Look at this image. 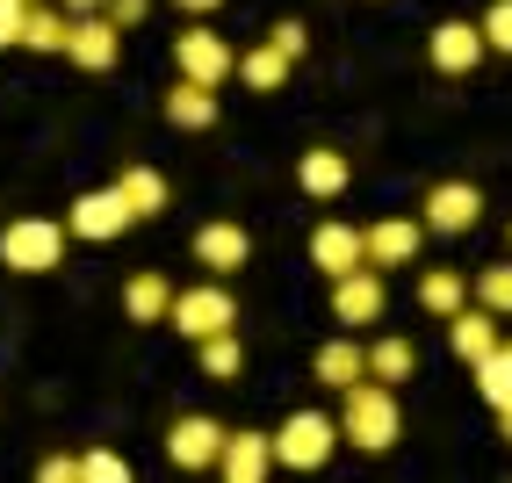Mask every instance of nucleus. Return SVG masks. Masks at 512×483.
<instances>
[{
	"instance_id": "1",
	"label": "nucleus",
	"mask_w": 512,
	"mask_h": 483,
	"mask_svg": "<svg viewBox=\"0 0 512 483\" xmlns=\"http://www.w3.org/2000/svg\"><path fill=\"white\" fill-rule=\"evenodd\" d=\"M404 433L397 419V383H375V375H361L354 390H339V440L361 447V455H390Z\"/></svg>"
},
{
	"instance_id": "2",
	"label": "nucleus",
	"mask_w": 512,
	"mask_h": 483,
	"mask_svg": "<svg viewBox=\"0 0 512 483\" xmlns=\"http://www.w3.org/2000/svg\"><path fill=\"white\" fill-rule=\"evenodd\" d=\"M339 447V419H325V411H289V419L275 426V469H325Z\"/></svg>"
},
{
	"instance_id": "3",
	"label": "nucleus",
	"mask_w": 512,
	"mask_h": 483,
	"mask_svg": "<svg viewBox=\"0 0 512 483\" xmlns=\"http://www.w3.org/2000/svg\"><path fill=\"white\" fill-rule=\"evenodd\" d=\"M65 224H51V217H15L8 231H0V267H15V274H51L58 260H65Z\"/></svg>"
},
{
	"instance_id": "4",
	"label": "nucleus",
	"mask_w": 512,
	"mask_h": 483,
	"mask_svg": "<svg viewBox=\"0 0 512 483\" xmlns=\"http://www.w3.org/2000/svg\"><path fill=\"white\" fill-rule=\"evenodd\" d=\"M166 325L188 332V339L231 332V325H238V303H231V289H224V274H217V282H195V289H174V318H166Z\"/></svg>"
},
{
	"instance_id": "5",
	"label": "nucleus",
	"mask_w": 512,
	"mask_h": 483,
	"mask_svg": "<svg viewBox=\"0 0 512 483\" xmlns=\"http://www.w3.org/2000/svg\"><path fill=\"white\" fill-rule=\"evenodd\" d=\"M174 65H181V80H202V87L238 80V51L217 37V29H202V22H188L174 37Z\"/></svg>"
},
{
	"instance_id": "6",
	"label": "nucleus",
	"mask_w": 512,
	"mask_h": 483,
	"mask_svg": "<svg viewBox=\"0 0 512 483\" xmlns=\"http://www.w3.org/2000/svg\"><path fill=\"white\" fill-rule=\"evenodd\" d=\"M130 224V202H123V188H87L80 202H73V217H65V231L80 238V246H109V238H123Z\"/></svg>"
},
{
	"instance_id": "7",
	"label": "nucleus",
	"mask_w": 512,
	"mask_h": 483,
	"mask_svg": "<svg viewBox=\"0 0 512 483\" xmlns=\"http://www.w3.org/2000/svg\"><path fill=\"white\" fill-rule=\"evenodd\" d=\"M390 310V289H383V267H354L332 282V318L339 325H375Z\"/></svg>"
},
{
	"instance_id": "8",
	"label": "nucleus",
	"mask_w": 512,
	"mask_h": 483,
	"mask_svg": "<svg viewBox=\"0 0 512 483\" xmlns=\"http://www.w3.org/2000/svg\"><path fill=\"white\" fill-rule=\"evenodd\" d=\"M476 217H484V188H476V181H440V188H426V231L462 238V231H476Z\"/></svg>"
},
{
	"instance_id": "9",
	"label": "nucleus",
	"mask_w": 512,
	"mask_h": 483,
	"mask_svg": "<svg viewBox=\"0 0 512 483\" xmlns=\"http://www.w3.org/2000/svg\"><path fill=\"white\" fill-rule=\"evenodd\" d=\"M65 58L80 65V73H109L123 58V29L109 15H73V37H65Z\"/></svg>"
},
{
	"instance_id": "10",
	"label": "nucleus",
	"mask_w": 512,
	"mask_h": 483,
	"mask_svg": "<svg viewBox=\"0 0 512 483\" xmlns=\"http://www.w3.org/2000/svg\"><path fill=\"white\" fill-rule=\"evenodd\" d=\"M361 238H368V267H412L426 246V217H375Z\"/></svg>"
},
{
	"instance_id": "11",
	"label": "nucleus",
	"mask_w": 512,
	"mask_h": 483,
	"mask_svg": "<svg viewBox=\"0 0 512 483\" xmlns=\"http://www.w3.org/2000/svg\"><path fill=\"white\" fill-rule=\"evenodd\" d=\"M224 455V426L202 419V411H188V419H174V433H166V462L174 469H217Z\"/></svg>"
},
{
	"instance_id": "12",
	"label": "nucleus",
	"mask_w": 512,
	"mask_h": 483,
	"mask_svg": "<svg viewBox=\"0 0 512 483\" xmlns=\"http://www.w3.org/2000/svg\"><path fill=\"white\" fill-rule=\"evenodd\" d=\"M195 267H210V274L253 267V238H246V224H231V217L202 224V231H195Z\"/></svg>"
},
{
	"instance_id": "13",
	"label": "nucleus",
	"mask_w": 512,
	"mask_h": 483,
	"mask_svg": "<svg viewBox=\"0 0 512 483\" xmlns=\"http://www.w3.org/2000/svg\"><path fill=\"white\" fill-rule=\"evenodd\" d=\"M484 51H491L484 44V22H440L426 37V65H433V73H469Z\"/></svg>"
},
{
	"instance_id": "14",
	"label": "nucleus",
	"mask_w": 512,
	"mask_h": 483,
	"mask_svg": "<svg viewBox=\"0 0 512 483\" xmlns=\"http://www.w3.org/2000/svg\"><path fill=\"white\" fill-rule=\"evenodd\" d=\"M311 267L339 282V274L368 267V238H361L354 224H339V217H332V224H318V231H311Z\"/></svg>"
},
{
	"instance_id": "15",
	"label": "nucleus",
	"mask_w": 512,
	"mask_h": 483,
	"mask_svg": "<svg viewBox=\"0 0 512 483\" xmlns=\"http://www.w3.org/2000/svg\"><path fill=\"white\" fill-rule=\"evenodd\" d=\"M267 469H275V433H224V455H217L224 483H260Z\"/></svg>"
},
{
	"instance_id": "16",
	"label": "nucleus",
	"mask_w": 512,
	"mask_h": 483,
	"mask_svg": "<svg viewBox=\"0 0 512 483\" xmlns=\"http://www.w3.org/2000/svg\"><path fill=\"white\" fill-rule=\"evenodd\" d=\"M448 347L462 354V361H484V354H498L505 347V339H498V310H484V303H462L455 310V318H448Z\"/></svg>"
},
{
	"instance_id": "17",
	"label": "nucleus",
	"mask_w": 512,
	"mask_h": 483,
	"mask_svg": "<svg viewBox=\"0 0 512 483\" xmlns=\"http://www.w3.org/2000/svg\"><path fill=\"white\" fill-rule=\"evenodd\" d=\"M347 181H354V166H347V152H332V145H318V152H303V159H296V188H303V195H318V202L347 195Z\"/></svg>"
},
{
	"instance_id": "18",
	"label": "nucleus",
	"mask_w": 512,
	"mask_h": 483,
	"mask_svg": "<svg viewBox=\"0 0 512 483\" xmlns=\"http://www.w3.org/2000/svg\"><path fill=\"white\" fill-rule=\"evenodd\" d=\"M123 310H130V325H166L174 318V282H166V274H130L123 282Z\"/></svg>"
},
{
	"instance_id": "19",
	"label": "nucleus",
	"mask_w": 512,
	"mask_h": 483,
	"mask_svg": "<svg viewBox=\"0 0 512 483\" xmlns=\"http://www.w3.org/2000/svg\"><path fill=\"white\" fill-rule=\"evenodd\" d=\"M311 375H318L325 390H354L361 375H368V347H361V339H325L318 361H311Z\"/></svg>"
},
{
	"instance_id": "20",
	"label": "nucleus",
	"mask_w": 512,
	"mask_h": 483,
	"mask_svg": "<svg viewBox=\"0 0 512 483\" xmlns=\"http://www.w3.org/2000/svg\"><path fill=\"white\" fill-rule=\"evenodd\" d=\"M166 123H174V130H210L217 123V87L174 80V94H166Z\"/></svg>"
},
{
	"instance_id": "21",
	"label": "nucleus",
	"mask_w": 512,
	"mask_h": 483,
	"mask_svg": "<svg viewBox=\"0 0 512 483\" xmlns=\"http://www.w3.org/2000/svg\"><path fill=\"white\" fill-rule=\"evenodd\" d=\"M462 303H469V274H455V267H426V274H419V310L455 318Z\"/></svg>"
},
{
	"instance_id": "22",
	"label": "nucleus",
	"mask_w": 512,
	"mask_h": 483,
	"mask_svg": "<svg viewBox=\"0 0 512 483\" xmlns=\"http://www.w3.org/2000/svg\"><path fill=\"white\" fill-rule=\"evenodd\" d=\"M116 188H123V202H130V217H138V224L166 210V174H159V166H123Z\"/></svg>"
},
{
	"instance_id": "23",
	"label": "nucleus",
	"mask_w": 512,
	"mask_h": 483,
	"mask_svg": "<svg viewBox=\"0 0 512 483\" xmlns=\"http://www.w3.org/2000/svg\"><path fill=\"white\" fill-rule=\"evenodd\" d=\"M65 37H73V15H65V8H44V0H29L22 51H65Z\"/></svg>"
},
{
	"instance_id": "24",
	"label": "nucleus",
	"mask_w": 512,
	"mask_h": 483,
	"mask_svg": "<svg viewBox=\"0 0 512 483\" xmlns=\"http://www.w3.org/2000/svg\"><path fill=\"white\" fill-rule=\"evenodd\" d=\"M289 65H296V58H282L275 44H253V51H238V80H246L253 94H275V87L289 80Z\"/></svg>"
},
{
	"instance_id": "25",
	"label": "nucleus",
	"mask_w": 512,
	"mask_h": 483,
	"mask_svg": "<svg viewBox=\"0 0 512 483\" xmlns=\"http://www.w3.org/2000/svg\"><path fill=\"white\" fill-rule=\"evenodd\" d=\"M195 361L210 383H231L238 368H246V347H238V332H210V339H195Z\"/></svg>"
},
{
	"instance_id": "26",
	"label": "nucleus",
	"mask_w": 512,
	"mask_h": 483,
	"mask_svg": "<svg viewBox=\"0 0 512 483\" xmlns=\"http://www.w3.org/2000/svg\"><path fill=\"white\" fill-rule=\"evenodd\" d=\"M412 368H419V354H412V339H375V347H368V375H375V383H412Z\"/></svg>"
},
{
	"instance_id": "27",
	"label": "nucleus",
	"mask_w": 512,
	"mask_h": 483,
	"mask_svg": "<svg viewBox=\"0 0 512 483\" xmlns=\"http://www.w3.org/2000/svg\"><path fill=\"white\" fill-rule=\"evenodd\" d=\"M469 375H476V390H484L491 411L512 404V347H498V354H484V361H469Z\"/></svg>"
},
{
	"instance_id": "28",
	"label": "nucleus",
	"mask_w": 512,
	"mask_h": 483,
	"mask_svg": "<svg viewBox=\"0 0 512 483\" xmlns=\"http://www.w3.org/2000/svg\"><path fill=\"white\" fill-rule=\"evenodd\" d=\"M469 296L484 303V310H498V318H512V260H505V267H484V274L469 282Z\"/></svg>"
},
{
	"instance_id": "29",
	"label": "nucleus",
	"mask_w": 512,
	"mask_h": 483,
	"mask_svg": "<svg viewBox=\"0 0 512 483\" xmlns=\"http://www.w3.org/2000/svg\"><path fill=\"white\" fill-rule=\"evenodd\" d=\"M80 476H87V483H123L130 462L116 455V447H87V455H80Z\"/></svg>"
},
{
	"instance_id": "30",
	"label": "nucleus",
	"mask_w": 512,
	"mask_h": 483,
	"mask_svg": "<svg viewBox=\"0 0 512 483\" xmlns=\"http://www.w3.org/2000/svg\"><path fill=\"white\" fill-rule=\"evenodd\" d=\"M484 44L512 58V0H491V8H484Z\"/></svg>"
},
{
	"instance_id": "31",
	"label": "nucleus",
	"mask_w": 512,
	"mask_h": 483,
	"mask_svg": "<svg viewBox=\"0 0 512 483\" xmlns=\"http://www.w3.org/2000/svg\"><path fill=\"white\" fill-rule=\"evenodd\" d=\"M267 44H275L282 58H303V51H311V29H303V22H275V29H267Z\"/></svg>"
},
{
	"instance_id": "32",
	"label": "nucleus",
	"mask_w": 512,
	"mask_h": 483,
	"mask_svg": "<svg viewBox=\"0 0 512 483\" xmlns=\"http://www.w3.org/2000/svg\"><path fill=\"white\" fill-rule=\"evenodd\" d=\"M22 22H29V0H0V51L22 44Z\"/></svg>"
},
{
	"instance_id": "33",
	"label": "nucleus",
	"mask_w": 512,
	"mask_h": 483,
	"mask_svg": "<svg viewBox=\"0 0 512 483\" xmlns=\"http://www.w3.org/2000/svg\"><path fill=\"white\" fill-rule=\"evenodd\" d=\"M101 15H109L116 29H138V22L152 15V0H109V8H101Z\"/></svg>"
},
{
	"instance_id": "34",
	"label": "nucleus",
	"mask_w": 512,
	"mask_h": 483,
	"mask_svg": "<svg viewBox=\"0 0 512 483\" xmlns=\"http://www.w3.org/2000/svg\"><path fill=\"white\" fill-rule=\"evenodd\" d=\"M37 476H44V483H73V476H80V455H51Z\"/></svg>"
},
{
	"instance_id": "35",
	"label": "nucleus",
	"mask_w": 512,
	"mask_h": 483,
	"mask_svg": "<svg viewBox=\"0 0 512 483\" xmlns=\"http://www.w3.org/2000/svg\"><path fill=\"white\" fill-rule=\"evenodd\" d=\"M58 8H65V15H101L109 0H58Z\"/></svg>"
},
{
	"instance_id": "36",
	"label": "nucleus",
	"mask_w": 512,
	"mask_h": 483,
	"mask_svg": "<svg viewBox=\"0 0 512 483\" xmlns=\"http://www.w3.org/2000/svg\"><path fill=\"white\" fill-rule=\"evenodd\" d=\"M174 8H188V15H217L224 0H174Z\"/></svg>"
},
{
	"instance_id": "37",
	"label": "nucleus",
	"mask_w": 512,
	"mask_h": 483,
	"mask_svg": "<svg viewBox=\"0 0 512 483\" xmlns=\"http://www.w3.org/2000/svg\"><path fill=\"white\" fill-rule=\"evenodd\" d=\"M498 433H505V440H512V404H505V411H498Z\"/></svg>"
},
{
	"instance_id": "38",
	"label": "nucleus",
	"mask_w": 512,
	"mask_h": 483,
	"mask_svg": "<svg viewBox=\"0 0 512 483\" xmlns=\"http://www.w3.org/2000/svg\"><path fill=\"white\" fill-rule=\"evenodd\" d=\"M505 347H512V339H505Z\"/></svg>"
}]
</instances>
